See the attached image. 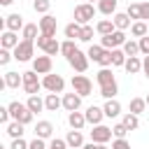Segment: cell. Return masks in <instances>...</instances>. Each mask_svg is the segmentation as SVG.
<instances>
[{
  "label": "cell",
  "instance_id": "3957f363",
  "mask_svg": "<svg viewBox=\"0 0 149 149\" xmlns=\"http://www.w3.org/2000/svg\"><path fill=\"white\" fill-rule=\"evenodd\" d=\"M12 51H14V58H16L19 63H26V61H30V58H33L35 42H30V40H21V42H19V47H16V49H12Z\"/></svg>",
  "mask_w": 149,
  "mask_h": 149
},
{
  "label": "cell",
  "instance_id": "7a4b0ae2",
  "mask_svg": "<svg viewBox=\"0 0 149 149\" xmlns=\"http://www.w3.org/2000/svg\"><path fill=\"white\" fill-rule=\"evenodd\" d=\"M93 16H95V7H93V2H81V5L74 7V21H77V23L86 26Z\"/></svg>",
  "mask_w": 149,
  "mask_h": 149
},
{
  "label": "cell",
  "instance_id": "c3c4849f",
  "mask_svg": "<svg viewBox=\"0 0 149 149\" xmlns=\"http://www.w3.org/2000/svg\"><path fill=\"white\" fill-rule=\"evenodd\" d=\"M9 119H12V112H9V107H0V121L7 126V123H9Z\"/></svg>",
  "mask_w": 149,
  "mask_h": 149
},
{
  "label": "cell",
  "instance_id": "4316f807",
  "mask_svg": "<svg viewBox=\"0 0 149 149\" xmlns=\"http://www.w3.org/2000/svg\"><path fill=\"white\" fill-rule=\"evenodd\" d=\"M116 93H119V84H116V81H112V84H102V86H100V95H102L105 100L116 98Z\"/></svg>",
  "mask_w": 149,
  "mask_h": 149
},
{
  "label": "cell",
  "instance_id": "d4e9b609",
  "mask_svg": "<svg viewBox=\"0 0 149 149\" xmlns=\"http://www.w3.org/2000/svg\"><path fill=\"white\" fill-rule=\"evenodd\" d=\"M105 51H107V49H105V47H102V44H91V47H88V51H86V54H88V58H91V61H93V63H100V58H102V56H105Z\"/></svg>",
  "mask_w": 149,
  "mask_h": 149
},
{
  "label": "cell",
  "instance_id": "91938a15",
  "mask_svg": "<svg viewBox=\"0 0 149 149\" xmlns=\"http://www.w3.org/2000/svg\"><path fill=\"white\" fill-rule=\"evenodd\" d=\"M86 2H93V0H86Z\"/></svg>",
  "mask_w": 149,
  "mask_h": 149
},
{
  "label": "cell",
  "instance_id": "ee69618b",
  "mask_svg": "<svg viewBox=\"0 0 149 149\" xmlns=\"http://www.w3.org/2000/svg\"><path fill=\"white\" fill-rule=\"evenodd\" d=\"M112 133H114V137H126L128 135V128L123 123H116V126H112Z\"/></svg>",
  "mask_w": 149,
  "mask_h": 149
},
{
  "label": "cell",
  "instance_id": "d6986e66",
  "mask_svg": "<svg viewBox=\"0 0 149 149\" xmlns=\"http://www.w3.org/2000/svg\"><path fill=\"white\" fill-rule=\"evenodd\" d=\"M105 116H109V119H114V116H119L121 114V102L116 100V98H109L107 102H105Z\"/></svg>",
  "mask_w": 149,
  "mask_h": 149
},
{
  "label": "cell",
  "instance_id": "9a60e30c",
  "mask_svg": "<svg viewBox=\"0 0 149 149\" xmlns=\"http://www.w3.org/2000/svg\"><path fill=\"white\" fill-rule=\"evenodd\" d=\"M65 142H68V147L70 149H81L84 147V135H81V130H70L68 135H65Z\"/></svg>",
  "mask_w": 149,
  "mask_h": 149
},
{
  "label": "cell",
  "instance_id": "277c9868",
  "mask_svg": "<svg viewBox=\"0 0 149 149\" xmlns=\"http://www.w3.org/2000/svg\"><path fill=\"white\" fill-rule=\"evenodd\" d=\"M88 61H91V58H88V54H84V51H79V49H77V51H74V54L68 58L70 68H72L74 72H79V74L88 70Z\"/></svg>",
  "mask_w": 149,
  "mask_h": 149
},
{
  "label": "cell",
  "instance_id": "f907efd6",
  "mask_svg": "<svg viewBox=\"0 0 149 149\" xmlns=\"http://www.w3.org/2000/svg\"><path fill=\"white\" fill-rule=\"evenodd\" d=\"M100 65H102V68H109V65H112V49L105 51V56L100 58Z\"/></svg>",
  "mask_w": 149,
  "mask_h": 149
},
{
  "label": "cell",
  "instance_id": "d590c367",
  "mask_svg": "<svg viewBox=\"0 0 149 149\" xmlns=\"http://www.w3.org/2000/svg\"><path fill=\"white\" fill-rule=\"evenodd\" d=\"M126 14H128L133 21H142V9H140V2H130V5H128V9H126Z\"/></svg>",
  "mask_w": 149,
  "mask_h": 149
},
{
  "label": "cell",
  "instance_id": "484cf974",
  "mask_svg": "<svg viewBox=\"0 0 149 149\" xmlns=\"http://www.w3.org/2000/svg\"><path fill=\"white\" fill-rule=\"evenodd\" d=\"M123 68H126V72H128V74H137V72L142 70V61H140L137 56H128V61H126V65H123Z\"/></svg>",
  "mask_w": 149,
  "mask_h": 149
},
{
  "label": "cell",
  "instance_id": "f6af8a7d",
  "mask_svg": "<svg viewBox=\"0 0 149 149\" xmlns=\"http://www.w3.org/2000/svg\"><path fill=\"white\" fill-rule=\"evenodd\" d=\"M28 147H30V142H26L23 137H14V140H12V147H9V149H28Z\"/></svg>",
  "mask_w": 149,
  "mask_h": 149
},
{
  "label": "cell",
  "instance_id": "44dd1931",
  "mask_svg": "<svg viewBox=\"0 0 149 149\" xmlns=\"http://www.w3.org/2000/svg\"><path fill=\"white\" fill-rule=\"evenodd\" d=\"M21 30H23V40H30V42H35V40L40 37L37 33H42V30H40V23H26Z\"/></svg>",
  "mask_w": 149,
  "mask_h": 149
},
{
  "label": "cell",
  "instance_id": "8fae6325",
  "mask_svg": "<svg viewBox=\"0 0 149 149\" xmlns=\"http://www.w3.org/2000/svg\"><path fill=\"white\" fill-rule=\"evenodd\" d=\"M86 121L91 123V126H98V123H102V119H105V109L102 107H95V105H91V107H86Z\"/></svg>",
  "mask_w": 149,
  "mask_h": 149
},
{
  "label": "cell",
  "instance_id": "680465c9",
  "mask_svg": "<svg viewBox=\"0 0 149 149\" xmlns=\"http://www.w3.org/2000/svg\"><path fill=\"white\" fill-rule=\"evenodd\" d=\"M144 100H147V107H149V93H147V98H144Z\"/></svg>",
  "mask_w": 149,
  "mask_h": 149
},
{
  "label": "cell",
  "instance_id": "f1b7e54d",
  "mask_svg": "<svg viewBox=\"0 0 149 149\" xmlns=\"http://www.w3.org/2000/svg\"><path fill=\"white\" fill-rule=\"evenodd\" d=\"M7 135H9L12 140H14V137H23V123L12 119V121L7 123Z\"/></svg>",
  "mask_w": 149,
  "mask_h": 149
},
{
  "label": "cell",
  "instance_id": "60d3db41",
  "mask_svg": "<svg viewBox=\"0 0 149 149\" xmlns=\"http://www.w3.org/2000/svg\"><path fill=\"white\" fill-rule=\"evenodd\" d=\"M49 7H51V0H33V9L37 14H47Z\"/></svg>",
  "mask_w": 149,
  "mask_h": 149
},
{
  "label": "cell",
  "instance_id": "f35d334b",
  "mask_svg": "<svg viewBox=\"0 0 149 149\" xmlns=\"http://www.w3.org/2000/svg\"><path fill=\"white\" fill-rule=\"evenodd\" d=\"M74 51H77V44H74V40H65V42L61 44V54H63L65 58H70Z\"/></svg>",
  "mask_w": 149,
  "mask_h": 149
},
{
  "label": "cell",
  "instance_id": "cb8c5ba5",
  "mask_svg": "<svg viewBox=\"0 0 149 149\" xmlns=\"http://www.w3.org/2000/svg\"><path fill=\"white\" fill-rule=\"evenodd\" d=\"M95 30H98L100 35H109V33H114V30H116V26H114V21H112V19H100V21L95 23Z\"/></svg>",
  "mask_w": 149,
  "mask_h": 149
},
{
  "label": "cell",
  "instance_id": "2e32d148",
  "mask_svg": "<svg viewBox=\"0 0 149 149\" xmlns=\"http://www.w3.org/2000/svg\"><path fill=\"white\" fill-rule=\"evenodd\" d=\"M0 44H2V49H16V47H19L16 33H14V30H5V33L0 35Z\"/></svg>",
  "mask_w": 149,
  "mask_h": 149
},
{
  "label": "cell",
  "instance_id": "836d02e7",
  "mask_svg": "<svg viewBox=\"0 0 149 149\" xmlns=\"http://www.w3.org/2000/svg\"><path fill=\"white\" fill-rule=\"evenodd\" d=\"M95 79H98V84H100V86H102V84H112V81H116L109 68H100V72L95 74Z\"/></svg>",
  "mask_w": 149,
  "mask_h": 149
},
{
  "label": "cell",
  "instance_id": "816d5d0a",
  "mask_svg": "<svg viewBox=\"0 0 149 149\" xmlns=\"http://www.w3.org/2000/svg\"><path fill=\"white\" fill-rule=\"evenodd\" d=\"M140 54H149V35L140 37Z\"/></svg>",
  "mask_w": 149,
  "mask_h": 149
},
{
  "label": "cell",
  "instance_id": "7dc6e473",
  "mask_svg": "<svg viewBox=\"0 0 149 149\" xmlns=\"http://www.w3.org/2000/svg\"><path fill=\"white\" fill-rule=\"evenodd\" d=\"M14 58V54H9V49H0V65H7Z\"/></svg>",
  "mask_w": 149,
  "mask_h": 149
},
{
  "label": "cell",
  "instance_id": "4fadbf2b",
  "mask_svg": "<svg viewBox=\"0 0 149 149\" xmlns=\"http://www.w3.org/2000/svg\"><path fill=\"white\" fill-rule=\"evenodd\" d=\"M68 123H70V128H74V130H81L88 121H86V114H81L79 109H74V112H70L68 114Z\"/></svg>",
  "mask_w": 149,
  "mask_h": 149
},
{
  "label": "cell",
  "instance_id": "ac0fdd59",
  "mask_svg": "<svg viewBox=\"0 0 149 149\" xmlns=\"http://www.w3.org/2000/svg\"><path fill=\"white\" fill-rule=\"evenodd\" d=\"M5 84H7V88H19V86H23V72L19 74V72L9 70V72L5 74Z\"/></svg>",
  "mask_w": 149,
  "mask_h": 149
},
{
  "label": "cell",
  "instance_id": "8d00e7d4",
  "mask_svg": "<svg viewBox=\"0 0 149 149\" xmlns=\"http://www.w3.org/2000/svg\"><path fill=\"white\" fill-rule=\"evenodd\" d=\"M130 35H135V37H144V35H147V23H144V21H133V26H130Z\"/></svg>",
  "mask_w": 149,
  "mask_h": 149
},
{
  "label": "cell",
  "instance_id": "1f68e13d",
  "mask_svg": "<svg viewBox=\"0 0 149 149\" xmlns=\"http://www.w3.org/2000/svg\"><path fill=\"white\" fill-rule=\"evenodd\" d=\"M144 109H147V100H144V98H133L130 105H128V112H133V114H137V116H140Z\"/></svg>",
  "mask_w": 149,
  "mask_h": 149
},
{
  "label": "cell",
  "instance_id": "5bb4252c",
  "mask_svg": "<svg viewBox=\"0 0 149 149\" xmlns=\"http://www.w3.org/2000/svg\"><path fill=\"white\" fill-rule=\"evenodd\" d=\"M40 30L44 33V35H56V19L51 16V14H44L42 19H40Z\"/></svg>",
  "mask_w": 149,
  "mask_h": 149
},
{
  "label": "cell",
  "instance_id": "d6a6232c",
  "mask_svg": "<svg viewBox=\"0 0 149 149\" xmlns=\"http://www.w3.org/2000/svg\"><path fill=\"white\" fill-rule=\"evenodd\" d=\"M126 61H128V56H126V51H123V49H112V65L123 68V65H126Z\"/></svg>",
  "mask_w": 149,
  "mask_h": 149
},
{
  "label": "cell",
  "instance_id": "83f0119b",
  "mask_svg": "<svg viewBox=\"0 0 149 149\" xmlns=\"http://www.w3.org/2000/svg\"><path fill=\"white\" fill-rule=\"evenodd\" d=\"M61 105H63V100L58 98V93H47V98H44V107H47L49 112H56Z\"/></svg>",
  "mask_w": 149,
  "mask_h": 149
},
{
  "label": "cell",
  "instance_id": "f5cc1de1",
  "mask_svg": "<svg viewBox=\"0 0 149 149\" xmlns=\"http://www.w3.org/2000/svg\"><path fill=\"white\" fill-rule=\"evenodd\" d=\"M140 9H142V21L149 19V2H140Z\"/></svg>",
  "mask_w": 149,
  "mask_h": 149
},
{
  "label": "cell",
  "instance_id": "5b68a950",
  "mask_svg": "<svg viewBox=\"0 0 149 149\" xmlns=\"http://www.w3.org/2000/svg\"><path fill=\"white\" fill-rule=\"evenodd\" d=\"M40 88H42V81L37 79V72H35V70L23 72V91H26L28 95H37Z\"/></svg>",
  "mask_w": 149,
  "mask_h": 149
},
{
  "label": "cell",
  "instance_id": "bcb514c9",
  "mask_svg": "<svg viewBox=\"0 0 149 149\" xmlns=\"http://www.w3.org/2000/svg\"><path fill=\"white\" fill-rule=\"evenodd\" d=\"M49 149H68V142L61 140V137H54V140L49 142Z\"/></svg>",
  "mask_w": 149,
  "mask_h": 149
},
{
  "label": "cell",
  "instance_id": "52a82bcc",
  "mask_svg": "<svg viewBox=\"0 0 149 149\" xmlns=\"http://www.w3.org/2000/svg\"><path fill=\"white\" fill-rule=\"evenodd\" d=\"M123 42H126L123 30H114V33H109V35H102V40H100V44H102L105 49H119V47H123Z\"/></svg>",
  "mask_w": 149,
  "mask_h": 149
},
{
  "label": "cell",
  "instance_id": "4dcf8cb0",
  "mask_svg": "<svg viewBox=\"0 0 149 149\" xmlns=\"http://www.w3.org/2000/svg\"><path fill=\"white\" fill-rule=\"evenodd\" d=\"M26 105L30 107V112H33V114H37V112L47 109V107H44V100H42L40 95H28V102H26Z\"/></svg>",
  "mask_w": 149,
  "mask_h": 149
},
{
  "label": "cell",
  "instance_id": "603a6c76",
  "mask_svg": "<svg viewBox=\"0 0 149 149\" xmlns=\"http://www.w3.org/2000/svg\"><path fill=\"white\" fill-rule=\"evenodd\" d=\"M112 21H114L116 30H126V28H130V26H133V23H130L133 19H130L128 14H121V12H119V14H114V16H112Z\"/></svg>",
  "mask_w": 149,
  "mask_h": 149
},
{
  "label": "cell",
  "instance_id": "f546056e",
  "mask_svg": "<svg viewBox=\"0 0 149 149\" xmlns=\"http://www.w3.org/2000/svg\"><path fill=\"white\" fill-rule=\"evenodd\" d=\"M79 35H81V23L72 21V23L65 26V37L68 40H79Z\"/></svg>",
  "mask_w": 149,
  "mask_h": 149
},
{
  "label": "cell",
  "instance_id": "7c38bea8",
  "mask_svg": "<svg viewBox=\"0 0 149 149\" xmlns=\"http://www.w3.org/2000/svg\"><path fill=\"white\" fill-rule=\"evenodd\" d=\"M79 105H81V95H79L77 91H72V93H65V95H63V107H65L68 112L79 109Z\"/></svg>",
  "mask_w": 149,
  "mask_h": 149
},
{
  "label": "cell",
  "instance_id": "e575fe53",
  "mask_svg": "<svg viewBox=\"0 0 149 149\" xmlns=\"http://www.w3.org/2000/svg\"><path fill=\"white\" fill-rule=\"evenodd\" d=\"M121 123L128 128V130H137V126H140V119H137V114H133V112H128L123 119H121Z\"/></svg>",
  "mask_w": 149,
  "mask_h": 149
},
{
  "label": "cell",
  "instance_id": "db71d44e",
  "mask_svg": "<svg viewBox=\"0 0 149 149\" xmlns=\"http://www.w3.org/2000/svg\"><path fill=\"white\" fill-rule=\"evenodd\" d=\"M142 72H144V77L149 79V54L144 56V61H142Z\"/></svg>",
  "mask_w": 149,
  "mask_h": 149
},
{
  "label": "cell",
  "instance_id": "681fc988",
  "mask_svg": "<svg viewBox=\"0 0 149 149\" xmlns=\"http://www.w3.org/2000/svg\"><path fill=\"white\" fill-rule=\"evenodd\" d=\"M28 149H49V147L44 144V140H42V137H37V135H35V140L30 142V147H28Z\"/></svg>",
  "mask_w": 149,
  "mask_h": 149
},
{
  "label": "cell",
  "instance_id": "9c48e42d",
  "mask_svg": "<svg viewBox=\"0 0 149 149\" xmlns=\"http://www.w3.org/2000/svg\"><path fill=\"white\" fill-rule=\"evenodd\" d=\"M112 128H107V126H102V123H98V126H93V130H91V142H98V144H107L109 140H112Z\"/></svg>",
  "mask_w": 149,
  "mask_h": 149
},
{
  "label": "cell",
  "instance_id": "11a10c76",
  "mask_svg": "<svg viewBox=\"0 0 149 149\" xmlns=\"http://www.w3.org/2000/svg\"><path fill=\"white\" fill-rule=\"evenodd\" d=\"M81 149H95V142H91V144H84Z\"/></svg>",
  "mask_w": 149,
  "mask_h": 149
},
{
  "label": "cell",
  "instance_id": "7bdbcfd3",
  "mask_svg": "<svg viewBox=\"0 0 149 149\" xmlns=\"http://www.w3.org/2000/svg\"><path fill=\"white\" fill-rule=\"evenodd\" d=\"M112 149H130V142H128L126 137H114Z\"/></svg>",
  "mask_w": 149,
  "mask_h": 149
},
{
  "label": "cell",
  "instance_id": "ffe728a7",
  "mask_svg": "<svg viewBox=\"0 0 149 149\" xmlns=\"http://www.w3.org/2000/svg\"><path fill=\"white\" fill-rule=\"evenodd\" d=\"M35 135L42 137V140L51 137V135H54V126H51V121H37V126H35Z\"/></svg>",
  "mask_w": 149,
  "mask_h": 149
},
{
  "label": "cell",
  "instance_id": "6da1fadb",
  "mask_svg": "<svg viewBox=\"0 0 149 149\" xmlns=\"http://www.w3.org/2000/svg\"><path fill=\"white\" fill-rule=\"evenodd\" d=\"M7 107H9V112H12V119H14V121H21L23 126H28V123L33 121V116H35V114L30 112V107L23 105V102H19V100H12Z\"/></svg>",
  "mask_w": 149,
  "mask_h": 149
},
{
  "label": "cell",
  "instance_id": "8992f818",
  "mask_svg": "<svg viewBox=\"0 0 149 149\" xmlns=\"http://www.w3.org/2000/svg\"><path fill=\"white\" fill-rule=\"evenodd\" d=\"M42 86L49 91V93H63V88H65V79L61 77V74H44V79H42Z\"/></svg>",
  "mask_w": 149,
  "mask_h": 149
},
{
  "label": "cell",
  "instance_id": "30bf717a",
  "mask_svg": "<svg viewBox=\"0 0 149 149\" xmlns=\"http://www.w3.org/2000/svg\"><path fill=\"white\" fill-rule=\"evenodd\" d=\"M51 68H54V61H51V56H49V54L33 58V70H35L37 74H49V72H51Z\"/></svg>",
  "mask_w": 149,
  "mask_h": 149
},
{
  "label": "cell",
  "instance_id": "ab89813d",
  "mask_svg": "<svg viewBox=\"0 0 149 149\" xmlns=\"http://www.w3.org/2000/svg\"><path fill=\"white\" fill-rule=\"evenodd\" d=\"M123 51H126V56H137V54H140V42L126 40V42H123Z\"/></svg>",
  "mask_w": 149,
  "mask_h": 149
},
{
  "label": "cell",
  "instance_id": "7402d4cb",
  "mask_svg": "<svg viewBox=\"0 0 149 149\" xmlns=\"http://www.w3.org/2000/svg\"><path fill=\"white\" fill-rule=\"evenodd\" d=\"M98 12L105 16L116 14V0H98Z\"/></svg>",
  "mask_w": 149,
  "mask_h": 149
},
{
  "label": "cell",
  "instance_id": "9f6ffc18",
  "mask_svg": "<svg viewBox=\"0 0 149 149\" xmlns=\"http://www.w3.org/2000/svg\"><path fill=\"white\" fill-rule=\"evenodd\" d=\"M12 2H14V0H0V5H5V7H7V5H12Z\"/></svg>",
  "mask_w": 149,
  "mask_h": 149
},
{
  "label": "cell",
  "instance_id": "ba28073f",
  "mask_svg": "<svg viewBox=\"0 0 149 149\" xmlns=\"http://www.w3.org/2000/svg\"><path fill=\"white\" fill-rule=\"evenodd\" d=\"M72 91H77V93L84 98V95H91L93 84H91L88 77H84V74H74V77H72Z\"/></svg>",
  "mask_w": 149,
  "mask_h": 149
},
{
  "label": "cell",
  "instance_id": "b9f144b4",
  "mask_svg": "<svg viewBox=\"0 0 149 149\" xmlns=\"http://www.w3.org/2000/svg\"><path fill=\"white\" fill-rule=\"evenodd\" d=\"M79 40H81V42H91V40H93V26H88V23L81 26V35H79Z\"/></svg>",
  "mask_w": 149,
  "mask_h": 149
},
{
  "label": "cell",
  "instance_id": "e0dca14e",
  "mask_svg": "<svg viewBox=\"0 0 149 149\" xmlns=\"http://www.w3.org/2000/svg\"><path fill=\"white\" fill-rule=\"evenodd\" d=\"M26 23H23V16L21 14H9V16H5V28L7 30H19V28H23Z\"/></svg>",
  "mask_w": 149,
  "mask_h": 149
},
{
  "label": "cell",
  "instance_id": "6f0895ef",
  "mask_svg": "<svg viewBox=\"0 0 149 149\" xmlns=\"http://www.w3.org/2000/svg\"><path fill=\"white\" fill-rule=\"evenodd\" d=\"M95 149H107V144H98V142H95Z\"/></svg>",
  "mask_w": 149,
  "mask_h": 149
},
{
  "label": "cell",
  "instance_id": "74e56055",
  "mask_svg": "<svg viewBox=\"0 0 149 149\" xmlns=\"http://www.w3.org/2000/svg\"><path fill=\"white\" fill-rule=\"evenodd\" d=\"M44 54H49V56H56L58 51H61V44L56 42V37H49L47 40V44H44V49H42Z\"/></svg>",
  "mask_w": 149,
  "mask_h": 149
}]
</instances>
